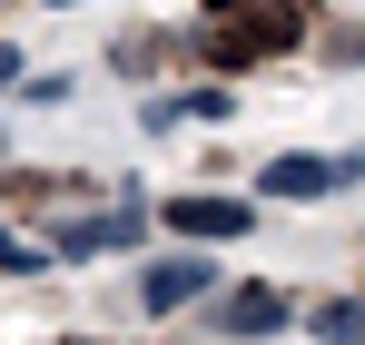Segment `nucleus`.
Listing matches in <instances>:
<instances>
[{"label":"nucleus","mask_w":365,"mask_h":345,"mask_svg":"<svg viewBox=\"0 0 365 345\" xmlns=\"http://www.w3.org/2000/svg\"><path fill=\"white\" fill-rule=\"evenodd\" d=\"M168 118H227V89H187V99H158L148 128H168Z\"/></svg>","instance_id":"nucleus-6"},{"label":"nucleus","mask_w":365,"mask_h":345,"mask_svg":"<svg viewBox=\"0 0 365 345\" xmlns=\"http://www.w3.org/2000/svg\"><path fill=\"white\" fill-rule=\"evenodd\" d=\"M207 277H217L207 257H148V267H138V306H148V316H178V306L207 296Z\"/></svg>","instance_id":"nucleus-1"},{"label":"nucleus","mask_w":365,"mask_h":345,"mask_svg":"<svg viewBox=\"0 0 365 345\" xmlns=\"http://www.w3.org/2000/svg\"><path fill=\"white\" fill-rule=\"evenodd\" d=\"M168 227H187V237H247V197H168Z\"/></svg>","instance_id":"nucleus-3"},{"label":"nucleus","mask_w":365,"mask_h":345,"mask_svg":"<svg viewBox=\"0 0 365 345\" xmlns=\"http://www.w3.org/2000/svg\"><path fill=\"white\" fill-rule=\"evenodd\" d=\"M336 177H346V158H267L257 187H267V197H326Z\"/></svg>","instance_id":"nucleus-2"},{"label":"nucleus","mask_w":365,"mask_h":345,"mask_svg":"<svg viewBox=\"0 0 365 345\" xmlns=\"http://www.w3.org/2000/svg\"><path fill=\"white\" fill-rule=\"evenodd\" d=\"M40 257H50V247H30V237H0V277H40Z\"/></svg>","instance_id":"nucleus-8"},{"label":"nucleus","mask_w":365,"mask_h":345,"mask_svg":"<svg viewBox=\"0 0 365 345\" xmlns=\"http://www.w3.org/2000/svg\"><path fill=\"white\" fill-rule=\"evenodd\" d=\"M316 336L326 345H365V306H316Z\"/></svg>","instance_id":"nucleus-7"},{"label":"nucleus","mask_w":365,"mask_h":345,"mask_svg":"<svg viewBox=\"0 0 365 345\" xmlns=\"http://www.w3.org/2000/svg\"><path fill=\"white\" fill-rule=\"evenodd\" d=\"M10 79H20V50H10V40H0V89H10Z\"/></svg>","instance_id":"nucleus-9"},{"label":"nucleus","mask_w":365,"mask_h":345,"mask_svg":"<svg viewBox=\"0 0 365 345\" xmlns=\"http://www.w3.org/2000/svg\"><path fill=\"white\" fill-rule=\"evenodd\" d=\"M217 316H227V336H277V326H287V306H277V296H267V287H247V296H227Z\"/></svg>","instance_id":"nucleus-4"},{"label":"nucleus","mask_w":365,"mask_h":345,"mask_svg":"<svg viewBox=\"0 0 365 345\" xmlns=\"http://www.w3.org/2000/svg\"><path fill=\"white\" fill-rule=\"evenodd\" d=\"M119 237H138V217L128 207H109V217H79V227H60L69 257H99V247H119Z\"/></svg>","instance_id":"nucleus-5"}]
</instances>
